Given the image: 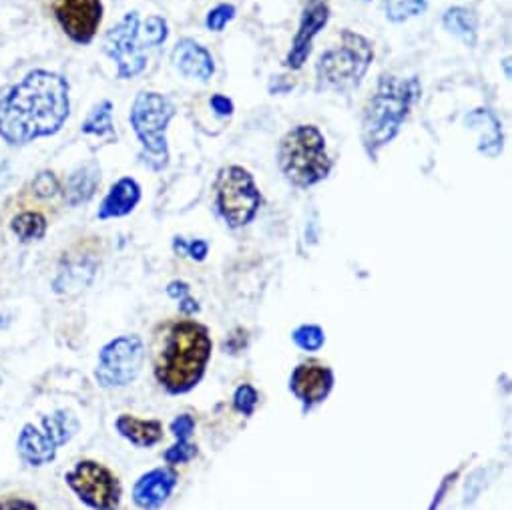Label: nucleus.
Listing matches in <instances>:
<instances>
[{"instance_id":"obj_3","label":"nucleus","mask_w":512,"mask_h":510,"mask_svg":"<svg viewBox=\"0 0 512 510\" xmlns=\"http://www.w3.org/2000/svg\"><path fill=\"white\" fill-rule=\"evenodd\" d=\"M278 167L286 181L298 189L322 183L332 171L326 137L316 125H296L278 147Z\"/></svg>"},{"instance_id":"obj_2","label":"nucleus","mask_w":512,"mask_h":510,"mask_svg":"<svg viewBox=\"0 0 512 510\" xmlns=\"http://www.w3.org/2000/svg\"><path fill=\"white\" fill-rule=\"evenodd\" d=\"M420 99L422 83L418 77L382 75L378 79L374 95L366 101L360 129L362 147L372 161L396 139Z\"/></svg>"},{"instance_id":"obj_14","label":"nucleus","mask_w":512,"mask_h":510,"mask_svg":"<svg viewBox=\"0 0 512 510\" xmlns=\"http://www.w3.org/2000/svg\"><path fill=\"white\" fill-rule=\"evenodd\" d=\"M464 123L468 129L478 133V153H482L488 159H496L502 153V147H504L502 123L490 109L478 107L470 111Z\"/></svg>"},{"instance_id":"obj_16","label":"nucleus","mask_w":512,"mask_h":510,"mask_svg":"<svg viewBox=\"0 0 512 510\" xmlns=\"http://www.w3.org/2000/svg\"><path fill=\"white\" fill-rule=\"evenodd\" d=\"M332 372L320 364H302L292 376V390L306 404L322 402L332 388Z\"/></svg>"},{"instance_id":"obj_31","label":"nucleus","mask_w":512,"mask_h":510,"mask_svg":"<svg viewBox=\"0 0 512 510\" xmlns=\"http://www.w3.org/2000/svg\"><path fill=\"white\" fill-rule=\"evenodd\" d=\"M255 404H258V392H255L251 386H241L237 392H235V406L239 412L243 414H251Z\"/></svg>"},{"instance_id":"obj_33","label":"nucleus","mask_w":512,"mask_h":510,"mask_svg":"<svg viewBox=\"0 0 512 510\" xmlns=\"http://www.w3.org/2000/svg\"><path fill=\"white\" fill-rule=\"evenodd\" d=\"M0 510H41V508L29 498L9 494L0 498Z\"/></svg>"},{"instance_id":"obj_4","label":"nucleus","mask_w":512,"mask_h":510,"mask_svg":"<svg viewBox=\"0 0 512 510\" xmlns=\"http://www.w3.org/2000/svg\"><path fill=\"white\" fill-rule=\"evenodd\" d=\"M209 352L211 342L203 326L193 322L177 324L157 366L159 380L171 392L189 390L201 378Z\"/></svg>"},{"instance_id":"obj_21","label":"nucleus","mask_w":512,"mask_h":510,"mask_svg":"<svg viewBox=\"0 0 512 510\" xmlns=\"http://www.w3.org/2000/svg\"><path fill=\"white\" fill-rule=\"evenodd\" d=\"M115 426L123 438H127L131 444L143 446V448L157 444L163 436V428L157 420H143V418H135L131 414H121L117 418Z\"/></svg>"},{"instance_id":"obj_32","label":"nucleus","mask_w":512,"mask_h":510,"mask_svg":"<svg viewBox=\"0 0 512 510\" xmlns=\"http://www.w3.org/2000/svg\"><path fill=\"white\" fill-rule=\"evenodd\" d=\"M195 454V446H191L189 442H177L173 448H169L165 452V460L169 464H183L187 460H191Z\"/></svg>"},{"instance_id":"obj_26","label":"nucleus","mask_w":512,"mask_h":510,"mask_svg":"<svg viewBox=\"0 0 512 510\" xmlns=\"http://www.w3.org/2000/svg\"><path fill=\"white\" fill-rule=\"evenodd\" d=\"M141 37L145 41L147 47H159L167 41L169 37V27H167V21L163 17H149L143 25V31H141Z\"/></svg>"},{"instance_id":"obj_28","label":"nucleus","mask_w":512,"mask_h":510,"mask_svg":"<svg viewBox=\"0 0 512 510\" xmlns=\"http://www.w3.org/2000/svg\"><path fill=\"white\" fill-rule=\"evenodd\" d=\"M324 340V332L318 326H302L294 332V342L306 352L320 350L324 346Z\"/></svg>"},{"instance_id":"obj_6","label":"nucleus","mask_w":512,"mask_h":510,"mask_svg":"<svg viewBox=\"0 0 512 510\" xmlns=\"http://www.w3.org/2000/svg\"><path fill=\"white\" fill-rule=\"evenodd\" d=\"M175 117V105L157 91H141L131 107L129 123L141 143V157L153 171L169 165L167 127Z\"/></svg>"},{"instance_id":"obj_1","label":"nucleus","mask_w":512,"mask_h":510,"mask_svg":"<svg viewBox=\"0 0 512 510\" xmlns=\"http://www.w3.org/2000/svg\"><path fill=\"white\" fill-rule=\"evenodd\" d=\"M71 113L69 81L53 71H31L0 93V139L13 147L29 145L63 129Z\"/></svg>"},{"instance_id":"obj_34","label":"nucleus","mask_w":512,"mask_h":510,"mask_svg":"<svg viewBox=\"0 0 512 510\" xmlns=\"http://www.w3.org/2000/svg\"><path fill=\"white\" fill-rule=\"evenodd\" d=\"M193 430H195V422H193L191 416H179V418L171 424V432L175 434V438H177L179 442H187L189 436L193 434Z\"/></svg>"},{"instance_id":"obj_30","label":"nucleus","mask_w":512,"mask_h":510,"mask_svg":"<svg viewBox=\"0 0 512 510\" xmlns=\"http://www.w3.org/2000/svg\"><path fill=\"white\" fill-rule=\"evenodd\" d=\"M173 249H175V253H179V255H189V258H193V260H197V262H203L205 255H207L209 245H207V241H203V239H195V241L187 243L183 237H175Z\"/></svg>"},{"instance_id":"obj_5","label":"nucleus","mask_w":512,"mask_h":510,"mask_svg":"<svg viewBox=\"0 0 512 510\" xmlns=\"http://www.w3.org/2000/svg\"><path fill=\"white\" fill-rule=\"evenodd\" d=\"M374 63V45L360 33L342 31L340 45L326 51L316 65L318 91L348 93L360 87Z\"/></svg>"},{"instance_id":"obj_10","label":"nucleus","mask_w":512,"mask_h":510,"mask_svg":"<svg viewBox=\"0 0 512 510\" xmlns=\"http://www.w3.org/2000/svg\"><path fill=\"white\" fill-rule=\"evenodd\" d=\"M143 360L145 348L141 338L121 336L101 350L95 378L103 388L129 386L139 376Z\"/></svg>"},{"instance_id":"obj_23","label":"nucleus","mask_w":512,"mask_h":510,"mask_svg":"<svg viewBox=\"0 0 512 510\" xmlns=\"http://www.w3.org/2000/svg\"><path fill=\"white\" fill-rule=\"evenodd\" d=\"M43 430L57 446H63L77 434L79 420L71 410H57L49 416H43Z\"/></svg>"},{"instance_id":"obj_24","label":"nucleus","mask_w":512,"mask_h":510,"mask_svg":"<svg viewBox=\"0 0 512 510\" xmlns=\"http://www.w3.org/2000/svg\"><path fill=\"white\" fill-rule=\"evenodd\" d=\"M11 229L23 243L41 241L47 233V219L37 211H25L13 217Z\"/></svg>"},{"instance_id":"obj_17","label":"nucleus","mask_w":512,"mask_h":510,"mask_svg":"<svg viewBox=\"0 0 512 510\" xmlns=\"http://www.w3.org/2000/svg\"><path fill=\"white\" fill-rule=\"evenodd\" d=\"M57 448L59 446L49 438V434L45 430H39L35 424H25L17 438V450L21 460L33 468L51 464L57 456Z\"/></svg>"},{"instance_id":"obj_20","label":"nucleus","mask_w":512,"mask_h":510,"mask_svg":"<svg viewBox=\"0 0 512 510\" xmlns=\"http://www.w3.org/2000/svg\"><path fill=\"white\" fill-rule=\"evenodd\" d=\"M442 25L444 29L454 35L456 39H460L468 49H474L478 43V15L472 7H450L444 11L442 15Z\"/></svg>"},{"instance_id":"obj_15","label":"nucleus","mask_w":512,"mask_h":510,"mask_svg":"<svg viewBox=\"0 0 512 510\" xmlns=\"http://www.w3.org/2000/svg\"><path fill=\"white\" fill-rule=\"evenodd\" d=\"M175 484H177V476L171 470H165V468L151 470L137 480L133 488V500L137 506L145 510L157 508L171 496Z\"/></svg>"},{"instance_id":"obj_22","label":"nucleus","mask_w":512,"mask_h":510,"mask_svg":"<svg viewBox=\"0 0 512 510\" xmlns=\"http://www.w3.org/2000/svg\"><path fill=\"white\" fill-rule=\"evenodd\" d=\"M81 131L89 137H97L101 141H117V131L113 123V103L109 99L97 103L89 117L83 121Z\"/></svg>"},{"instance_id":"obj_19","label":"nucleus","mask_w":512,"mask_h":510,"mask_svg":"<svg viewBox=\"0 0 512 510\" xmlns=\"http://www.w3.org/2000/svg\"><path fill=\"white\" fill-rule=\"evenodd\" d=\"M101 183V167L99 163L91 161L87 165H81L79 169H75L67 183H65V201L71 207H77L81 203H87L95 193L97 187Z\"/></svg>"},{"instance_id":"obj_27","label":"nucleus","mask_w":512,"mask_h":510,"mask_svg":"<svg viewBox=\"0 0 512 510\" xmlns=\"http://www.w3.org/2000/svg\"><path fill=\"white\" fill-rule=\"evenodd\" d=\"M235 7L233 5H227V3H221L217 5L215 9H211L205 17V27L207 31H213V33H221L233 19H235Z\"/></svg>"},{"instance_id":"obj_12","label":"nucleus","mask_w":512,"mask_h":510,"mask_svg":"<svg viewBox=\"0 0 512 510\" xmlns=\"http://www.w3.org/2000/svg\"><path fill=\"white\" fill-rule=\"evenodd\" d=\"M328 21H330L328 0H308L304 11H302L298 33L292 41V49H290L288 57L284 59L286 69L298 71L306 65V61L312 55L314 39L326 29Z\"/></svg>"},{"instance_id":"obj_9","label":"nucleus","mask_w":512,"mask_h":510,"mask_svg":"<svg viewBox=\"0 0 512 510\" xmlns=\"http://www.w3.org/2000/svg\"><path fill=\"white\" fill-rule=\"evenodd\" d=\"M73 492L95 510H117L121 500V484L117 476L99 462L81 460L67 474Z\"/></svg>"},{"instance_id":"obj_7","label":"nucleus","mask_w":512,"mask_h":510,"mask_svg":"<svg viewBox=\"0 0 512 510\" xmlns=\"http://www.w3.org/2000/svg\"><path fill=\"white\" fill-rule=\"evenodd\" d=\"M215 203L231 227H243L260 211L262 193L247 169L227 165L217 173Z\"/></svg>"},{"instance_id":"obj_37","label":"nucleus","mask_w":512,"mask_h":510,"mask_svg":"<svg viewBox=\"0 0 512 510\" xmlns=\"http://www.w3.org/2000/svg\"><path fill=\"white\" fill-rule=\"evenodd\" d=\"M179 308H181V312H185V314H193V312H197V310H199L197 302H193L189 296L181 300V306H179Z\"/></svg>"},{"instance_id":"obj_11","label":"nucleus","mask_w":512,"mask_h":510,"mask_svg":"<svg viewBox=\"0 0 512 510\" xmlns=\"http://www.w3.org/2000/svg\"><path fill=\"white\" fill-rule=\"evenodd\" d=\"M53 13L65 35L77 45H89L103 21L101 0H55Z\"/></svg>"},{"instance_id":"obj_36","label":"nucleus","mask_w":512,"mask_h":510,"mask_svg":"<svg viewBox=\"0 0 512 510\" xmlns=\"http://www.w3.org/2000/svg\"><path fill=\"white\" fill-rule=\"evenodd\" d=\"M167 294H169L171 298H175V300H183V298L189 296V286L183 284V282H173V284H169Z\"/></svg>"},{"instance_id":"obj_8","label":"nucleus","mask_w":512,"mask_h":510,"mask_svg":"<svg viewBox=\"0 0 512 510\" xmlns=\"http://www.w3.org/2000/svg\"><path fill=\"white\" fill-rule=\"evenodd\" d=\"M147 45L141 37L139 13H127L113 29L107 31L103 39L105 55L115 61L117 77L129 81L139 77L147 67Z\"/></svg>"},{"instance_id":"obj_29","label":"nucleus","mask_w":512,"mask_h":510,"mask_svg":"<svg viewBox=\"0 0 512 510\" xmlns=\"http://www.w3.org/2000/svg\"><path fill=\"white\" fill-rule=\"evenodd\" d=\"M59 189H61V183L53 171H43L33 179V193L41 199H49L57 195Z\"/></svg>"},{"instance_id":"obj_13","label":"nucleus","mask_w":512,"mask_h":510,"mask_svg":"<svg viewBox=\"0 0 512 510\" xmlns=\"http://www.w3.org/2000/svg\"><path fill=\"white\" fill-rule=\"evenodd\" d=\"M173 67L191 81L207 83L215 75V61L213 55L195 39L183 37L177 41L173 53H171Z\"/></svg>"},{"instance_id":"obj_35","label":"nucleus","mask_w":512,"mask_h":510,"mask_svg":"<svg viewBox=\"0 0 512 510\" xmlns=\"http://www.w3.org/2000/svg\"><path fill=\"white\" fill-rule=\"evenodd\" d=\"M209 105H211L213 113H215L217 117H223V119H229V117L233 115V111H235L233 101H231L229 97H225V95H219V93L211 97Z\"/></svg>"},{"instance_id":"obj_25","label":"nucleus","mask_w":512,"mask_h":510,"mask_svg":"<svg viewBox=\"0 0 512 510\" xmlns=\"http://www.w3.org/2000/svg\"><path fill=\"white\" fill-rule=\"evenodd\" d=\"M382 3L386 19L396 25L424 15L428 7V0H382Z\"/></svg>"},{"instance_id":"obj_18","label":"nucleus","mask_w":512,"mask_h":510,"mask_svg":"<svg viewBox=\"0 0 512 510\" xmlns=\"http://www.w3.org/2000/svg\"><path fill=\"white\" fill-rule=\"evenodd\" d=\"M141 201V185L133 177H121L105 195L97 217L101 221L129 215Z\"/></svg>"}]
</instances>
